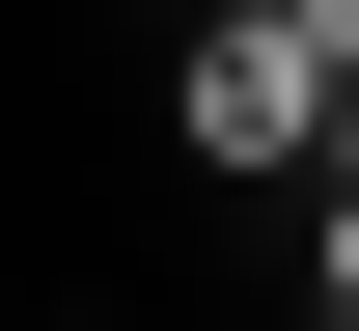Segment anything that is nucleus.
<instances>
[{
	"label": "nucleus",
	"instance_id": "1",
	"mask_svg": "<svg viewBox=\"0 0 359 331\" xmlns=\"http://www.w3.org/2000/svg\"><path fill=\"white\" fill-rule=\"evenodd\" d=\"M332 139H359V0H304V28H166V166H222V193L304 166L332 193Z\"/></svg>",
	"mask_w": 359,
	"mask_h": 331
},
{
	"label": "nucleus",
	"instance_id": "2",
	"mask_svg": "<svg viewBox=\"0 0 359 331\" xmlns=\"http://www.w3.org/2000/svg\"><path fill=\"white\" fill-rule=\"evenodd\" d=\"M304 304H332V331H359V193H332V221H304Z\"/></svg>",
	"mask_w": 359,
	"mask_h": 331
},
{
	"label": "nucleus",
	"instance_id": "3",
	"mask_svg": "<svg viewBox=\"0 0 359 331\" xmlns=\"http://www.w3.org/2000/svg\"><path fill=\"white\" fill-rule=\"evenodd\" d=\"M166 28H304V0H166Z\"/></svg>",
	"mask_w": 359,
	"mask_h": 331
},
{
	"label": "nucleus",
	"instance_id": "4",
	"mask_svg": "<svg viewBox=\"0 0 359 331\" xmlns=\"http://www.w3.org/2000/svg\"><path fill=\"white\" fill-rule=\"evenodd\" d=\"M332 193H359V139H332Z\"/></svg>",
	"mask_w": 359,
	"mask_h": 331
}]
</instances>
